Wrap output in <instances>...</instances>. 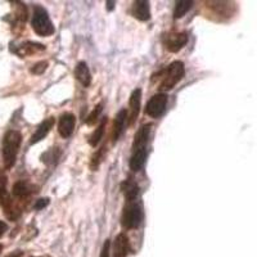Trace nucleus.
Returning a JSON list of instances; mask_svg holds the SVG:
<instances>
[{
    "label": "nucleus",
    "mask_w": 257,
    "mask_h": 257,
    "mask_svg": "<svg viewBox=\"0 0 257 257\" xmlns=\"http://www.w3.org/2000/svg\"><path fill=\"white\" fill-rule=\"evenodd\" d=\"M22 143V134L17 130H9L3 138V161L4 167L11 170L17 160L18 149Z\"/></svg>",
    "instance_id": "obj_1"
},
{
    "label": "nucleus",
    "mask_w": 257,
    "mask_h": 257,
    "mask_svg": "<svg viewBox=\"0 0 257 257\" xmlns=\"http://www.w3.org/2000/svg\"><path fill=\"white\" fill-rule=\"evenodd\" d=\"M31 25L34 31L38 34L39 36H50L54 34V26H53L52 21H50L49 15L43 7H35L34 12H32V20Z\"/></svg>",
    "instance_id": "obj_2"
},
{
    "label": "nucleus",
    "mask_w": 257,
    "mask_h": 257,
    "mask_svg": "<svg viewBox=\"0 0 257 257\" xmlns=\"http://www.w3.org/2000/svg\"><path fill=\"white\" fill-rule=\"evenodd\" d=\"M185 68L183 62L175 61L170 64L169 67L165 71L164 76H162V81L160 84L161 91H169L175 86L176 84L180 82V80L184 77Z\"/></svg>",
    "instance_id": "obj_3"
},
{
    "label": "nucleus",
    "mask_w": 257,
    "mask_h": 257,
    "mask_svg": "<svg viewBox=\"0 0 257 257\" xmlns=\"http://www.w3.org/2000/svg\"><path fill=\"white\" fill-rule=\"evenodd\" d=\"M142 220H143V210L141 205L135 203V201L127 202L121 216V224L123 228L137 229L142 224Z\"/></svg>",
    "instance_id": "obj_4"
},
{
    "label": "nucleus",
    "mask_w": 257,
    "mask_h": 257,
    "mask_svg": "<svg viewBox=\"0 0 257 257\" xmlns=\"http://www.w3.org/2000/svg\"><path fill=\"white\" fill-rule=\"evenodd\" d=\"M167 107V95L165 93H158L148 100L146 105V112L152 118H158L165 113Z\"/></svg>",
    "instance_id": "obj_5"
},
{
    "label": "nucleus",
    "mask_w": 257,
    "mask_h": 257,
    "mask_svg": "<svg viewBox=\"0 0 257 257\" xmlns=\"http://www.w3.org/2000/svg\"><path fill=\"white\" fill-rule=\"evenodd\" d=\"M0 205L3 206L8 219H15L13 212L20 213L12 206V201H11L8 192H7V175L4 174L3 170H0Z\"/></svg>",
    "instance_id": "obj_6"
},
{
    "label": "nucleus",
    "mask_w": 257,
    "mask_h": 257,
    "mask_svg": "<svg viewBox=\"0 0 257 257\" xmlns=\"http://www.w3.org/2000/svg\"><path fill=\"white\" fill-rule=\"evenodd\" d=\"M127 109L122 108L121 111H118V113L116 114L113 121V128H112V143L116 144L118 142V139L121 138V135L125 132V125L126 121H127Z\"/></svg>",
    "instance_id": "obj_7"
},
{
    "label": "nucleus",
    "mask_w": 257,
    "mask_h": 257,
    "mask_svg": "<svg viewBox=\"0 0 257 257\" xmlns=\"http://www.w3.org/2000/svg\"><path fill=\"white\" fill-rule=\"evenodd\" d=\"M187 43L188 35L185 32H176V34L167 35L166 40H165V45H166L167 50L171 53H178Z\"/></svg>",
    "instance_id": "obj_8"
},
{
    "label": "nucleus",
    "mask_w": 257,
    "mask_h": 257,
    "mask_svg": "<svg viewBox=\"0 0 257 257\" xmlns=\"http://www.w3.org/2000/svg\"><path fill=\"white\" fill-rule=\"evenodd\" d=\"M128 104H130V117L128 118V125L132 126L133 123H135L138 116L141 113V105H142V89H135L134 91L130 95V100H128Z\"/></svg>",
    "instance_id": "obj_9"
},
{
    "label": "nucleus",
    "mask_w": 257,
    "mask_h": 257,
    "mask_svg": "<svg viewBox=\"0 0 257 257\" xmlns=\"http://www.w3.org/2000/svg\"><path fill=\"white\" fill-rule=\"evenodd\" d=\"M75 123H76V118L72 113H64L62 114L59 118L58 123V133L62 138L68 139L72 135L73 128H75Z\"/></svg>",
    "instance_id": "obj_10"
},
{
    "label": "nucleus",
    "mask_w": 257,
    "mask_h": 257,
    "mask_svg": "<svg viewBox=\"0 0 257 257\" xmlns=\"http://www.w3.org/2000/svg\"><path fill=\"white\" fill-rule=\"evenodd\" d=\"M53 125H54V117H48V118H45V120L38 126L36 132L34 133V135H32V138H31V141H30V144H31V146H34V144H36V143H39V142L43 141V139H44V138L49 134L50 128L53 127Z\"/></svg>",
    "instance_id": "obj_11"
},
{
    "label": "nucleus",
    "mask_w": 257,
    "mask_h": 257,
    "mask_svg": "<svg viewBox=\"0 0 257 257\" xmlns=\"http://www.w3.org/2000/svg\"><path fill=\"white\" fill-rule=\"evenodd\" d=\"M149 133H151V125H143L139 128L133 143V151H146L148 146Z\"/></svg>",
    "instance_id": "obj_12"
},
{
    "label": "nucleus",
    "mask_w": 257,
    "mask_h": 257,
    "mask_svg": "<svg viewBox=\"0 0 257 257\" xmlns=\"http://www.w3.org/2000/svg\"><path fill=\"white\" fill-rule=\"evenodd\" d=\"M133 16L139 21H148L151 18V7L147 0H137L133 3Z\"/></svg>",
    "instance_id": "obj_13"
},
{
    "label": "nucleus",
    "mask_w": 257,
    "mask_h": 257,
    "mask_svg": "<svg viewBox=\"0 0 257 257\" xmlns=\"http://www.w3.org/2000/svg\"><path fill=\"white\" fill-rule=\"evenodd\" d=\"M128 239L126 234L121 233L116 237L113 242V257H126L128 253Z\"/></svg>",
    "instance_id": "obj_14"
},
{
    "label": "nucleus",
    "mask_w": 257,
    "mask_h": 257,
    "mask_svg": "<svg viewBox=\"0 0 257 257\" xmlns=\"http://www.w3.org/2000/svg\"><path fill=\"white\" fill-rule=\"evenodd\" d=\"M75 76L84 85L85 88H89L91 84V73L86 62H79L75 67Z\"/></svg>",
    "instance_id": "obj_15"
},
{
    "label": "nucleus",
    "mask_w": 257,
    "mask_h": 257,
    "mask_svg": "<svg viewBox=\"0 0 257 257\" xmlns=\"http://www.w3.org/2000/svg\"><path fill=\"white\" fill-rule=\"evenodd\" d=\"M121 192L125 196L126 201L133 202L138 198V194H139V187L132 179H127L121 184Z\"/></svg>",
    "instance_id": "obj_16"
},
{
    "label": "nucleus",
    "mask_w": 257,
    "mask_h": 257,
    "mask_svg": "<svg viewBox=\"0 0 257 257\" xmlns=\"http://www.w3.org/2000/svg\"><path fill=\"white\" fill-rule=\"evenodd\" d=\"M146 160H147V149L146 151H133L132 157H130V162H128L130 170L134 171V173L142 170L143 165L146 164Z\"/></svg>",
    "instance_id": "obj_17"
},
{
    "label": "nucleus",
    "mask_w": 257,
    "mask_h": 257,
    "mask_svg": "<svg viewBox=\"0 0 257 257\" xmlns=\"http://www.w3.org/2000/svg\"><path fill=\"white\" fill-rule=\"evenodd\" d=\"M12 193L15 197H18V198H25V197L30 196V194L32 193V185L30 184V183H27V181L20 180L13 185Z\"/></svg>",
    "instance_id": "obj_18"
},
{
    "label": "nucleus",
    "mask_w": 257,
    "mask_h": 257,
    "mask_svg": "<svg viewBox=\"0 0 257 257\" xmlns=\"http://www.w3.org/2000/svg\"><path fill=\"white\" fill-rule=\"evenodd\" d=\"M193 7V2L190 0H179L175 3V8H174V18H181L185 16L190 11Z\"/></svg>",
    "instance_id": "obj_19"
},
{
    "label": "nucleus",
    "mask_w": 257,
    "mask_h": 257,
    "mask_svg": "<svg viewBox=\"0 0 257 257\" xmlns=\"http://www.w3.org/2000/svg\"><path fill=\"white\" fill-rule=\"evenodd\" d=\"M105 123H107V118H103V121L100 122V125L95 128V132L91 134L90 139H89V144L91 147H96L99 144V142L103 139V134H104V130H105Z\"/></svg>",
    "instance_id": "obj_20"
},
{
    "label": "nucleus",
    "mask_w": 257,
    "mask_h": 257,
    "mask_svg": "<svg viewBox=\"0 0 257 257\" xmlns=\"http://www.w3.org/2000/svg\"><path fill=\"white\" fill-rule=\"evenodd\" d=\"M102 107H103V104L100 103V104H98L95 108H94V111L91 112L90 116H89L88 120H86V123H88V125H91V123L95 122L96 118H98V116H99L100 112H102Z\"/></svg>",
    "instance_id": "obj_21"
},
{
    "label": "nucleus",
    "mask_w": 257,
    "mask_h": 257,
    "mask_svg": "<svg viewBox=\"0 0 257 257\" xmlns=\"http://www.w3.org/2000/svg\"><path fill=\"white\" fill-rule=\"evenodd\" d=\"M47 67H48V62L43 61L36 63L30 71H31L32 73H35V75H41V73H44L45 71H47Z\"/></svg>",
    "instance_id": "obj_22"
},
{
    "label": "nucleus",
    "mask_w": 257,
    "mask_h": 257,
    "mask_svg": "<svg viewBox=\"0 0 257 257\" xmlns=\"http://www.w3.org/2000/svg\"><path fill=\"white\" fill-rule=\"evenodd\" d=\"M109 254H111V240L107 239L100 251V257H109Z\"/></svg>",
    "instance_id": "obj_23"
},
{
    "label": "nucleus",
    "mask_w": 257,
    "mask_h": 257,
    "mask_svg": "<svg viewBox=\"0 0 257 257\" xmlns=\"http://www.w3.org/2000/svg\"><path fill=\"white\" fill-rule=\"evenodd\" d=\"M48 205H49V199L48 198L38 199L35 203V210H41V208H45Z\"/></svg>",
    "instance_id": "obj_24"
},
{
    "label": "nucleus",
    "mask_w": 257,
    "mask_h": 257,
    "mask_svg": "<svg viewBox=\"0 0 257 257\" xmlns=\"http://www.w3.org/2000/svg\"><path fill=\"white\" fill-rule=\"evenodd\" d=\"M7 230H8V225L4 221H0V238L3 237L4 233H6Z\"/></svg>",
    "instance_id": "obj_25"
},
{
    "label": "nucleus",
    "mask_w": 257,
    "mask_h": 257,
    "mask_svg": "<svg viewBox=\"0 0 257 257\" xmlns=\"http://www.w3.org/2000/svg\"><path fill=\"white\" fill-rule=\"evenodd\" d=\"M22 256V251H16V252H13L12 254H9L8 257H21Z\"/></svg>",
    "instance_id": "obj_26"
},
{
    "label": "nucleus",
    "mask_w": 257,
    "mask_h": 257,
    "mask_svg": "<svg viewBox=\"0 0 257 257\" xmlns=\"http://www.w3.org/2000/svg\"><path fill=\"white\" fill-rule=\"evenodd\" d=\"M114 8V2H107V9L112 11Z\"/></svg>",
    "instance_id": "obj_27"
},
{
    "label": "nucleus",
    "mask_w": 257,
    "mask_h": 257,
    "mask_svg": "<svg viewBox=\"0 0 257 257\" xmlns=\"http://www.w3.org/2000/svg\"><path fill=\"white\" fill-rule=\"evenodd\" d=\"M2 249H3V245L0 244V252H2Z\"/></svg>",
    "instance_id": "obj_28"
}]
</instances>
